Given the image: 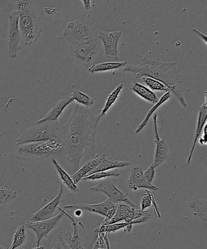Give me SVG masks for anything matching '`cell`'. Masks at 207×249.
Here are the masks:
<instances>
[{
    "mask_svg": "<svg viewBox=\"0 0 207 249\" xmlns=\"http://www.w3.org/2000/svg\"><path fill=\"white\" fill-rule=\"evenodd\" d=\"M86 107L75 105L67 123L63 124L62 147L53 154L61 167L71 176L80 168L84 156L89 159L96 154V135L101 119Z\"/></svg>",
    "mask_w": 207,
    "mask_h": 249,
    "instance_id": "obj_1",
    "label": "cell"
},
{
    "mask_svg": "<svg viewBox=\"0 0 207 249\" xmlns=\"http://www.w3.org/2000/svg\"><path fill=\"white\" fill-rule=\"evenodd\" d=\"M123 70L124 72L135 74L136 79L146 76L161 82L170 92L174 94L181 106L186 108L187 104L176 63L144 57L140 64H127L123 67Z\"/></svg>",
    "mask_w": 207,
    "mask_h": 249,
    "instance_id": "obj_2",
    "label": "cell"
},
{
    "mask_svg": "<svg viewBox=\"0 0 207 249\" xmlns=\"http://www.w3.org/2000/svg\"><path fill=\"white\" fill-rule=\"evenodd\" d=\"M19 14V27L27 46L35 43L43 32L42 23L36 5L31 0H19L16 2Z\"/></svg>",
    "mask_w": 207,
    "mask_h": 249,
    "instance_id": "obj_3",
    "label": "cell"
},
{
    "mask_svg": "<svg viewBox=\"0 0 207 249\" xmlns=\"http://www.w3.org/2000/svg\"><path fill=\"white\" fill-rule=\"evenodd\" d=\"M62 142L57 138L16 145V158L17 160L34 161L43 160L53 155L60 150Z\"/></svg>",
    "mask_w": 207,
    "mask_h": 249,
    "instance_id": "obj_4",
    "label": "cell"
},
{
    "mask_svg": "<svg viewBox=\"0 0 207 249\" xmlns=\"http://www.w3.org/2000/svg\"><path fill=\"white\" fill-rule=\"evenodd\" d=\"M94 36L92 24L87 19L80 18L68 22L65 30L56 38L67 41L70 46H74L96 38Z\"/></svg>",
    "mask_w": 207,
    "mask_h": 249,
    "instance_id": "obj_5",
    "label": "cell"
},
{
    "mask_svg": "<svg viewBox=\"0 0 207 249\" xmlns=\"http://www.w3.org/2000/svg\"><path fill=\"white\" fill-rule=\"evenodd\" d=\"M57 124L47 123L35 124L25 129L16 141V145L33 142H39L57 138Z\"/></svg>",
    "mask_w": 207,
    "mask_h": 249,
    "instance_id": "obj_6",
    "label": "cell"
},
{
    "mask_svg": "<svg viewBox=\"0 0 207 249\" xmlns=\"http://www.w3.org/2000/svg\"><path fill=\"white\" fill-rule=\"evenodd\" d=\"M98 40L94 38L85 42L70 46V55L75 64L88 67L98 52Z\"/></svg>",
    "mask_w": 207,
    "mask_h": 249,
    "instance_id": "obj_7",
    "label": "cell"
},
{
    "mask_svg": "<svg viewBox=\"0 0 207 249\" xmlns=\"http://www.w3.org/2000/svg\"><path fill=\"white\" fill-rule=\"evenodd\" d=\"M21 32L19 27V14L18 11L9 13V26L7 32V44L9 58L14 59L17 57L20 50Z\"/></svg>",
    "mask_w": 207,
    "mask_h": 249,
    "instance_id": "obj_8",
    "label": "cell"
},
{
    "mask_svg": "<svg viewBox=\"0 0 207 249\" xmlns=\"http://www.w3.org/2000/svg\"><path fill=\"white\" fill-rule=\"evenodd\" d=\"M57 211H59L60 212V213L57 214V215L53 216L52 218L38 222H31L29 221L26 222V226L36 234V246H40L42 239L47 237L49 234L52 232L53 230H55L60 225V221H62L65 215L63 212L60 211L59 207H58Z\"/></svg>",
    "mask_w": 207,
    "mask_h": 249,
    "instance_id": "obj_9",
    "label": "cell"
},
{
    "mask_svg": "<svg viewBox=\"0 0 207 249\" xmlns=\"http://www.w3.org/2000/svg\"><path fill=\"white\" fill-rule=\"evenodd\" d=\"M91 190L92 192L101 193L116 204L125 203L131 207H136L128 198V193L124 194L108 178L101 180L96 186L91 188Z\"/></svg>",
    "mask_w": 207,
    "mask_h": 249,
    "instance_id": "obj_10",
    "label": "cell"
},
{
    "mask_svg": "<svg viewBox=\"0 0 207 249\" xmlns=\"http://www.w3.org/2000/svg\"><path fill=\"white\" fill-rule=\"evenodd\" d=\"M121 36V31H101L99 38L101 39L104 46V57L111 59L118 60V45L119 39Z\"/></svg>",
    "mask_w": 207,
    "mask_h": 249,
    "instance_id": "obj_11",
    "label": "cell"
},
{
    "mask_svg": "<svg viewBox=\"0 0 207 249\" xmlns=\"http://www.w3.org/2000/svg\"><path fill=\"white\" fill-rule=\"evenodd\" d=\"M63 193H64V187H63V184H61L60 190L57 196L43 208L39 209L35 212L31 216L29 221L38 222L53 218L56 211H57L59 204L61 202L64 201V200L62 199Z\"/></svg>",
    "mask_w": 207,
    "mask_h": 249,
    "instance_id": "obj_12",
    "label": "cell"
},
{
    "mask_svg": "<svg viewBox=\"0 0 207 249\" xmlns=\"http://www.w3.org/2000/svg\"><path fill=\"white\" fill-rule=\"evenodd\" d=\"M126 186L134 191L139 189L153 190L157 191L159 188L150 184L143 176L142 168L139 165H133L131 167L130 177L126 181Z\"/></svg>",
    "mask_w": 207,
    "mask_h": 249,
    "instance_id": "obj_13",
    "label": "cell"
},
{
    "mask_svg": "<svg viewBox=\"0 0 207 249\" xmlns=\"http://www.w3.org/2000/svg\"><path fill=\"white\" fill-rule=\"evenodd\" d=\"M74 228V232L70 231H61L58 235V240L60 241L62 249H77L78 246L84 242L82 231L79 229V223L75 221L70 223Z\"/></svg>",
    "mask_w": 207,
    "mask_h": 249,
    "instance_id": "obj_14",
    "label": "cell"
},
{
    "mask_svg": "<svg viewBox=\"0 0 207 249\" xmlns=\"http://www.w3.org/2000/svg\"><path fill=\"white\" fill-rule=\"evenodd\" d=\"M153 121L155 134V142L156 146H155L154 161H153L152 165L156 168L167 160L169 157V146H168L165 139L160 138L157 129V114H155L153 118Z\"/></svg>",
    "mask_w": 207,
    "mask_h": 249,
    "instance_id": "obj_15",
    "label": "cell"
},
{
    "mask_svg": "<svg viewBox=\"0 0 207 249\" xmlns=\"http://www.w3.org/2000/svg\"><path fill=\"white\" fill-rule=\"evenodd\" d=\"M74 101L71 94H69L68 96L63 97V98L55 102L47 114L42 119H39L35 122V124H41L47 123H52L58 124V119L62 115L63 111H64L66 107L68 105Z\"/></svg>",
    "mask_w": 207,
    "mask_h": 249,
    "instance_id": "obj_16",
    "label": "cell"
},
{
    "mask_svg": "<svg viewBox=\"0 0 207 249\" xmlns=\"http://www.w3.org/2000/svg\"><path fill=\"white\" fill-rule=\"evenodd\" d=\"M118 204L114 203L111 200L107 199L105 201L101 203L89 204L85 203H79L71 205H67L64 206L65 210L80 209L85 211L91 213L101 214L106 217L108 212L111 209L116 208Z\"/></svg>",
    "mask_w": 207,
    "mask_h": 249,
    "instance_id": "obj_17",
    "label": "cell"
},
{
    "mask_svg": "<svg viewBox=\"0 0 207 249\" xmlns=\"http://www.w3.org/2000/svg\"><path fill=\"white\" fill-rule=\"evenodd\" d=\"M106 156L105 154H101V155L99 154V155H96L94 157L85 161L82 167L79 168L74 175L70 176L75 184H77L84 178L89 175L92 171L96 169L103 162Z\"/></svg>",
    "mask_w": 207,
    "mask_h": 249,
    "instance_id": "obj_18",
    "label": "cell"
},
{
    "mask_svg": "<svg viewBox=\"0 0 207 249\" xmlns=\"http://www.w3.org/2000/svg\"><path fill=\"white\" fill-rule=\"evenodd\" d=\"M207 119V92L205 94V102L199 107V114L198 121H197L196 129L195 131V135H194V141L193 145L191 149L190 153L187 160V165H189L191 163L192 157L195 149L197 142L200 138L202 133H203L204 127L206 125V122Z\"/></svg>",
    "mask_w": 207,
    "mask_h": 249,
    "instance_id": "obj_19",
    "label": "cell"
},
{
    "mask_svg": "<svg viewBox=\"0 0 207 249\" xmlns=\"http://www.w3.org/2000/svg\"><path fill=\"white\" fill-rule=\"evenodd\" d=\"M188 207L193 215L204 225L207 223V201L199 196L191 197L188 201Z\"/></svg>",
    "mask_w": 207,
    "mask_h": 249,
    "instance_id": "obj_20",
    "label": "cell"
},
{
    "mask_svg": "<svg viewBox=\"0 0 207 249\" xmlns=\"http://www.w3.org/2000/svg\"><path fill=\"white\" fill-rule=\"evenodd\" d=\"M130 89L138 96L151 104L155 105L159 102V99L154 92L139 83L133 81L130 85Z\"/></svg>",
    "mask_w": 207,
    "mask_h": 249,
    "instance_id": "obj_21",
    "label": "cell"
},
{
    "mask_svg": "<svg viewBox=\"0 0 207 249\" xmlns=\"http://www.w3.org/2000/svg\"><path fill=\"white\" fill-rule=\"evenodd\" d=\"M51 161L53 167L55 168L56 172H57V174L59 176L60 179L62 180V184H64L70 192L74 193L79 192V188L78 187L77 184H75L70 175L68 174V173L61 167L57 160H56L54 158L52 157L51 158Z\"/></svg>",
    "mask_w": 207,
    "mask_h": 249,
    "instance_id": "obj_22",
    "label": "cell"
},
{
    "mask_svg": "<svg viewBox=\"0 0 207 249\" xmlns=\"http://www.w3.org/2000/svg\"><path fill=\"white\" fill-rule=\"evenodd\" d=\"M127 64V62L125 61L100 63L91 66L87 69V71L91 74H94V73L106 72L108 71L118 70L123 68Z\"/></svg>",
    "mask_w": 207,
    "mask_h": 249,
    "instance_id": "obj_23",
    "label": "cell"
},
{
    "mask_svg": "<svg viewBox=\"0 0 207 249\" xmlns=\"http://www.w3.org/2000/svg\"><path fill=\"white\" fill-rule=\"evenodd\" d=\"M129 165H130V163L126 162V161L117 160L106 156L103 162L96 169L92 171L89 175L97 172H104V171L118 169V168L126 167Z\"/></svg>",
    "mask_w": 207,
    "mask_h": 249,
    "instance_id": "obj_24",
    "label": "cell"
},
{
    "mask_svg": "<svg viewBox=\"0 0 207 249\" xmlns=\"http://www.w3.org/2000/svg\"><path fill=\"white\" fill-rule=\"evenodd\" d=\"M170 97H171V92H170V91H168L166 93L163 95L161 98L159 100V102H158L157 104L154 105V106H153L152 108L150 109L149 111H148L145 118L143 119L142 123H141L138 126L137 129H136L135 133H139L140 132L145 128L146 125L148 124V121H149L151 117L153 115V114L155 113V111H156L160 106L165 103V102L169 101Z\"/></svg>",
    "mask_w": 207,
    "mask_h": 249,
    "instance_id": "obj_25",
    "label": "cell"
},
{
    "mask_svg": "<svg viewBox=\"0 0 207 249\" xmlns=\"http://www.w3.org/2000/svg\"><path fill=\"white\" fill-rule=\"evenodd\" d=\"M123 87L124 85L123 84H119L116 89L107 97L105 104H104L103 109H102L101 113L99 114L101 118L106 115L109 109L118 101L119 95H120L121 90L123 89Z\"/></svg>",
    "mask_w": 207,
    "mask_h": 249,
    "instance_id": "obj_26",
    "label": "cell"
},
{
    "mask_svg": "<svg viewBox=\"0 0 207 249\" xmlns=\"http://www.w3.org/2000/svg\"><path fill=\"white\" fill-rule=\"evenodd\" d=\"M133 208H135V207H131L129 206V205L125 203L118 204L116 207L115 214H114L111 220L109 221L108 225L125 221L126 216H127L129 212H130Z\"/></svg>",
    "mask_w": 207,
    "mask_h": 249,
    "instance_id": "obj_27",
    "label": "cell"
},
{
    "mask_svg": "<svg viewBox=\"0 0 207 249\" xmlns=\"http://www.w3.org/2000/svg\"><path fill=\"white\" fill-rule=\"evenodd\" d=\"M28 239L25 226L21 225L17 227L14 235L13 243L9 249H17L25 244Z\"/></svg>",
    "mask_w": 207,
    "mask_h": 249,
    "instance_id": "obj_28",
    "label": "cell"
},
{
    "mask_svg": "<svg viewBox=\"0 0 207 249\" xmlns=\"http://www.w3.org/2000/svg\"><path fill=\"white\" fill-rule=\"evenodd\" d=\"M70 94H71L74 101H76L77 104L80 105V106L86 107V108H89V107L93 106L94 104V99L91 98V97L87 96V95L79 91V90L72 89Z\"/></svg>",
    "mask_w": 207,
    "mask_h": 249,
    "instance_id": "obj_29",
    "label": "cell"
},
{
    "mask_svg": "<svg viewBox=\"0 0 207 249\" xmlns=\"http://www.w3.org/2000/svg\"><path fill=\"white\" fill-rule=\"evenodd\" d=\"M118 169H114L108 171H104V172H100L94 173L91 175L87 176L85 177L82 180H97L104 179H107L110 177H118L120 176Z\"/></svg>",
    "mask_w": 207,
    "mask_h": 249,
    "instance_id": "obj_30",
    "label": "cell"
},
{
    "mask_svg": "<svg viewBox=\"0 0 207 249\" xmlns=\"http://www.w3.org/2000/svg\"><path fill=\"white\" fill-rule=\"evenodd\" d=\"M17 196V192L0 186V209H3L9 202L16 199Z\"/></svg>",
    "mask_w": 207,
    "mask_h": 249,
    "instance_id": "obj_31",
    "label": "cell"
},
{
    "mask_svg": "<svg viewBox=\"0 0 207 249\" xmlns=\"http://www.w3.org/2000/svg\"><path fill=\"white\" fill-rule=\"evenodd\" d=\"M143 81L153 91H169L161 82L149 77H143Z\"/></svg>",
    "mask_w": 207,
    "mask_h": 249,
    "instance_id": "obj_32",
    "label": "cell"
},
{
    "mask_svg": "<svg viewBox=\"0 0 207 249\" xmlns=\"http://www.w3.org/2000/svg\"><path fill=\"white\" fill-rule=\"evenodd\" d=\"M93 249H110L106 233H98V238L94 244Z\"/></svg>",
    "mask_w": 207,
    "mask_h": 249,
    "instance_id": "obj_33",
    "label": "cell"
},
{
    "mask_svg": "<svg viewBox=\"0 0 207 249\" xmlns=\"http://www.w3.org/2000/svg\"><path fill=\"white\" fill-rule=\"evenodd\" d=\"M146 194L141 200V211H144L146 209L152 206L153 199L155 196L149 190H145Z\"/></svg>",
    "mask_w": 207,
    "mask_h": 249,
    "instance_id": "obj_34",
    "label": "cell"
},
{
    "mask_svg": "<svg viewBox=\"0 0 207 249\" xmlns=\"http://www.w3.org/2000/svg\"><path fill=\"white\" fill-rule=\"evenodd\" d=\"M155 167L152 164L147 168V170L143 173V176L145 179L150 184H152L153 180H154L155 177Z\"/></svg>",
    "mask_w": 207,
    "mask_h": 249,
    "instance_id": "obj_35",
    "label": "cell"
},
{
    "mask_svg": "<svg viewBox=\"0 0 207 249\" xmlns=\"http://www.w3.org/2000/svg\"><path fill=\"white\" fill-rule=\"evenodd\" d=\"M198 141L201 145H207V124L203 129V135L199 138Z\"/></svg>",
    "mask_w": 207,
    "mask_h": 249,
    "instance_id": "obj_36",
    "label": "cell"
},
{
    "mask_svg": "<svg viewBox=\"0 0 207 249\" xmlns=\"http://www.w3.org/2000/svg\"><path fill=\"white\" fill-rule=\"evenodd\" d=\"M191 31L194 34H195L196 36H198L202 40L204 41L207 45V36L205 34H203V33H201V32L198 31V29L195 28L192 29Z\"/></svg>",
    "mask_w": 207,
    "mask_h": 249,
    "instance_id": "obj_37",
    "label": "cell"
},
{
    "mask_svg": "<svg viewBox=\"0 0 207 249\" xmlns=\"http://www.w3.org/2000/svg\"><path fill=\"white\" fill-rule=\"evenodd\" d=\"M82 3L84 4L85 9L89 10L91 7V2L89 0H83Z\"/></svg>",
    "mask_w": 207,
    "mask_h": 249,
    "instance_id": "obj_38",
    "label": "cell"
},
{
    "mask_svg": "<svg viewBox=\"0 0 207 249\" xmlns=\"http://www.w3.org/2000/svg\"><path fill=\"white\" fill-rule=\"evenodd\" d=\"M52 249H62V246H61V243L59 241H57V243H55L54 245H53V247Z\"/></svg>",
    "mask_w": 207,
    "mask_h": 249,
    "instance_id": "obj_39",
    "label": "cell"
},
{
    "mask_svg": "<svg viewBox=\"0 0 207 249\" xmlns=\"http://www.w3.org/2000/svg\"><path fill=\"white\" fill-rule=\"evenodd\" d=\"M75 216L76 217H80L82 215V211L80 209H75L74 212Z\"/></svg>",
    "mask_w": 207,
    "mask_h": 249,
    "instance_id": "obj_40",
    "label": "cell"
},
{
    "mask_svg": "<svg viewBox=\"0 0 207 249\" xmlns=\"http://www.w3.org/2000/svg\"><path fill=\"white\" fill-rule=\"evenodd\" d=\"M45 249V248H44L43 246H36V248H33L32 249Z\"/></svg>",
    "mask_w": 207,
    "mask_h": 249,
    "instance_id": "obj_41",
    "label": "cell"
},
{
    "mask_svg": "<svg viewBox=\"0 0 207 249\" xmlns=\"http://www.w3.org/2000/svg\"><path fill=\"white\" fill-rule=\"evenodd\" d=\"M77 249H85L84 247H83L82 244L78 246Z\"/></svg>",
    "mask_w": 207,
    "mask_h": 249,
    "instance_id": "obj_42",
    "label": "cell"
},
{
    "mask_svg": "<svg viewBox=\"0 0 207 249\" xmlns=\"http://www.w3.org/2000/svg\"><path fill=\"white\" fill-rule=\"evenodd\" d=\"M0 249H8V248H4L3 246H2L1 245H0Z\"/></svg>",
    "mask_w": 207,
    "mask_h": 249,
    "instance_id": "obj_43",
    "label": "cell"
},
{
    "mask_svg": "<svg viewBox=\"0 0 207 249\" xmlns=\"http://www.w3.org/2000/svg\"><path fill=\"white\" fill-rule=\"evenodd\" d=\"M8 249H9V248H8Z\"/></svg>",
    "mask_w": 207,
    "mask_h": 249,
    "instance_id": "obj_44",
    "label": "cell"
}]
</instances>
